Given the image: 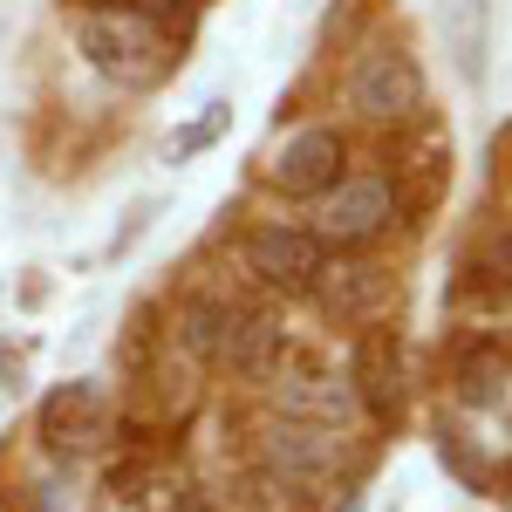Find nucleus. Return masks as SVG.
<instances>
[{
	"instance_id": "nucleus-1",
	"label": "nucleus",
	"mask_w": 512,
	"mask_h": 512,
	"mask_svg": "<svg viewBox=\"0 0 512 512\" xmlns=\"http://www.w3.org/2000/svg\"><path fill=\"white\" fill-rule=\"evenodd\" d=\"M82 41V62L96 69V76L123 82V89H144V82L164 76V62H171V41L164 28L144 14V7H117V14H89L76 28Z\"/></svg>"
},
{
	"instance_id": "nucleus-2",
	"label": "nucleus",
	"mask_w": 512,
	"mask_h": 512,
	"mask_svg": "<svg viewBox=\"0 0 512 512\" xmlns=\"http://www.w3.org/2000/svg\"><path fill=\"white\" fill-rule=\"evenodd\" d=\"M342 437L349 431L301 424V417H274L267 437H260V458H267V472L287 478V485H321V478H335V465H342Z\"/></svg>"
},
{
	"instance_id": "nucleus-3",
	"label": "nucleus",
	"mask_w": 512,
	"mask_h": 512,
	"mask_svg": "<svg viewBox=\"0 0 512 512\" xmlns=\"http://www.w3.org/2000/svg\"><path fill=\"white\" fill-rule=\"evenodd\" d=\"M349 96L362 117L390 123V117H410L417 103H424V76H417V62L403 55V48H369L362 62H355L349 76Z\"/></svg>"
},
{
	"instance_id": "nucleus-4",
	"label": "nucleus",
	"mask_w": 512,
	"mask_h": 512,
	"mask_svg": "<svg viewBox=\"0 0 512 512\" xmlns=\"http://www.w3.org/2000/svg\"><path fill=\"white\" fill-rule=\"evenodd\" d=\"M396 219V198L383 178H335L321 192V233L315 239H335V246H362L376 239L383 226Z\"/></svg>"
},
{
	"instance_id": "nucleus-5",
	"label": "nucleus",
	"mask_w": 512,
	"mask_h": 512,
	"mask_svg": "<svg viewBox=\"0 0 512 512\" xmlns=\"http://www.w3.org/2000/svg\"><path fill=\"white\" fill-rule=\"evenodd\" d=\"M267 178H274L287 198H321L335 178H342V137L335 130H301V137H287L267 164Z\"/></svg>"
},
{
	"instance_id": "nucleus-6",
	"label": "nucleus",
	"mask_w": 512,
	"mask_h": 512,
	"mask_svg": "<svg viewBox=\"0 0 512 512\" xmlns=\"http://www.w3.org/2000/svg\"><path fill=\"white\" fill-rule=\"evenodd\" d=\"M246 267L274 287H315L321 280V239L308 226H260L246 239Z\"/></svg>"
},
{
	"instance_id": "nucleus-7",
	"label": "nucleus",
	"mask_w": 512,
	"mask_h": 512,
	"mask_svg": "<svg viewBox=\"0 0 512 512\" xmlns=\"http://www.w3.org/2000/svg\"><path fill=\"white\" fill-rule=\"evenodd\" d=\"M103 417H110V403H103V383H69V390H55L41 403V437L48 444H62V451H89L96 437H103Z\"/></svg>"
},
{
	"instance_id": "nucleus-8",
	"label": "nucleus",
	"mask_w": 512,
	"mask_h": 512,
	"mask_svg": "<svg viewBox=\"0 0 512 512\" xmlns=\"http://www.w3.org/2000/svg\"><path fill=\"white\" fill-rule=\"evenodd\" d=\"M437 28H444L458 76L478 89L485 69H492V0H437Z\"/></svg>"
},
{
	"instance_id": "nucleus-9",
	"label": "nucleus",
	"mask_w": 512,
	"mask_h": 512,
	"mask_svg": "<svg viewBox=\"0 0 512 512\" xmlns=\"http://www.w3.org/2000/svg\"><path fill=\"white\" fill-rule=\"evenodd\" d=\"M280 355H287V328L274 315H233L226 342H219V362L233 376H246V383H267L280 369Z\"/></svg>"
},
{
	"instance_id": "nucleus-10",
	"label": "nucleus",
	"mask_w": 512,
	"mask_h": 512,
	"mask_svg": "<svg viewBox=\"0 0 512 512\" xmlns=\"http://www.w3.org/2000/svg\"><path fill=\"white\" fill-rule=\"evenodd\" d=\"M280 417H301V424H328V431H349L362 417V396L349 376H301L280 390Z\"/></svg>"
},
{
	"instance_id": "nucleus-11",
	"label": "nucleus",
	"mask_w": 512,
	"mask_h": 512,
	"mask_svg": "<svg viewBox=\"0 0 512 512\" xmlns=\"http://www.w3.org/2000/svg\"><path fill=\"white\" fill-rule=\"evenodd\" d=\"M349 383H355V396H362L369 417H396V335H383V328L362 335Z\"/></svg>"
},
{
	"instance_id": "nucleus-12",
	"label": "nucleus",
	"mask_w": 512,
	"mask_h": 512,
	"mask_svg": "<svg viewBox=\"0 0 512 512\" xmlns=\"http://www.w3.org/2000/svg\"><path fill=\"white\" fill-rule=\"evenodd\" d=\"M390 301V274L383 267H342V274L321 287V308L335 321H376Z\"/></svg>"
},
{
	"instance_id": "nucleus-13",
	"label": "nucleus",
	"mask_w": 512,
	"mask_h": 512,
	"mask_svg": "<svg viewBox=\"0 0 512 512\" xmlns=\"http://www.w3.org/2000/svg\"><path fill=\"white\" fill-rule=\"evenodd\" d=\"M226 130H233V103H226V96H212V103H198V117L185 123V130H178L171 144H164V164H192L198 151H212V144H219Z\"/></svg>"
},
{
	"instance_id": "nucleus-14",
	"label": "nucleus",
	"mask_w": 512,
	"mask_h": 512,
	"mask_svg": "<svg viewBox=\"0 0 512 512\" xmlns=\"http://www.w3.org/2000/svg\"><path fill=\"white\" fill-rule=\"evenodd\" d=\"M178 328H185V349L205 355V362H219V342H226V328H233V308L226 301H185V315H178Z\"/></svg>"
},
{
	"instance_id": "nucleus-15",
	"label": "nucleus",
	"mask_w": 512,
	"mask_h": 512,
	"mask_svg": "<svg viewBox=\"0 0 512 512\" xmlns=\"http://www.w3.org/2000/svg\"><path fill=\"white\" fill-rule=\"evenodd\" d=\"M499 390H506V355L499 349H472L465 362H458V396H465L472 410L499 403Z\"/></svg>"
},
{
	"instance_id": "nucleus-16",
	"label": "nucleus",
	"mask_w": 512,
	"mask_h": 512,
	"mask_svg": "<svg viewBox=\"0 0 512 512\" xmlns=\"http://www.w3.org/2000/svg\"><path fill=\"white\" fill-rule=\"evenodd\" d=\"M137 512H198V492L185 472H151L137 492Z\"/></svg>"
},
{
	"instance_id": "nucleus-17",
	"label": "nucleus",
	"mask_w": 512,
	"mask_h": 512,
	"mask_svg": "<svg viewBox=\"0 0 512 512\" xmlns=\"http://www.w3.org/2000/svg\"><path fill=\"white\" fill-rule=\"evenodd\" d=\"M151 219H158V205H137V219H130V226H123V233H117V253H123V246H137V239H144V226H151Z\"/></svg>"
}]
</instances>
